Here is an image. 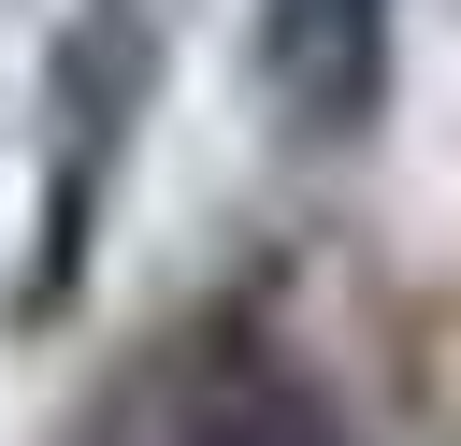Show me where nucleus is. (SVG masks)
Wrapping results in <instances>:
<instances>
[{
    "label": "nucleus",
    "instance_id": "f257e3e1",
    "mask_svg": "<svg viewBox=\"0 0 461 446\" xmlns=\"http://www.w3.org/2000/svg\"><path fill=\"white\" fill-rule=\"evenodd\" d=\"M158 86V0H72L58 58H43V115H58V187H43V259H29V317H58L86 288V245H101V201H115V144Z\"/></svg>",
    "mask_w": 461,
    "mask_h": 446
},
{
    "label": "nucleus",
    "instance_id": "f03ea898",
    "mask_svg": "<svg viewBox=\"0 0 461 446\" xmlns=\"http://www.w3.org/2000/svg\"><path fill=\"white\" fill-rule=\"evenodd\" d=\"M259 72H274V101H288L303 144L360 129L375 86H389V0H274L259 14Z\"/></svg>",
    "mask_w": 461,
    "mask_h": 446
},
{
    "label": "nucleus",
    "instance_id": "7ed1b4c3",
    "mask_svg": "<svg viewBox=\"0 0 461 446\" xmlns=\"http://www.w3.org/2000/svg\"><path fill=\"white\" fill-rule=\"evenodd\" d=\"M288 446H317V432H288Z\"/></svg>",
    "mask_w": 461,
    "mask_h": 446
}]
</instances>
